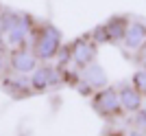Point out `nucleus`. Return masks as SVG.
Instances as JSON below:
<instances>
[{
	"label": "nucleus",
	"mask_w": 146,
	"mask_h": 136,
	"mask_svg": "<svg viewBox=\"0 0 146 136\" xmlns=\"http://www.w3.org/2000/svg\"><path fill=\"white\" fill-rule=\"evenodd\" d=\"M83 79H85L94 90H100V88H105L107 83H109V77H107V73H105V68L100 66V64H94V62H92L90 66H85Z\"/></svg>",
	"instance_id": "39448f33"
},
{
	"label": "nucleus",
	"mask_w": 146,
	"mask_h": 136,
	"mask_svg": "<svg viewBox=\"0 0 146 136\" xmlns=\"http://www.w3.org/2000/svg\"><path fill=\"white\" fill-rule=\"evenodd\" d=\"M118 97H120V105L124 112H137L142 108V101H144V94L133 86V83H127L118 90Z\"/></svg>",
	"instance_id": "7ed1b4c3"
},
{
	"label": "nucleus",
	"mask_w": 146,
	"mask_h": 136,
	"mask_svg": "<svg viewBox=\"0 0 146 136\" xmlns=\"http://www.w3.org/2000/svg\"><path fill=\"white\" fill-rule=\"evenodd\" d=\"M105 29H107L109 40H111L113 44H118V42H122V40H124V35H127L129 20L124 18V15H113V18H109L107 22H105Z\"/></svg>",
	"instance_id": "423d86ee"
},
{
	"label": "nucleus",
	"mask_w": 146,
	"mask_h": 136,
	"mask_svg": "<svg viewBox=\"0 0 146 136\" xmlns=\"http://www.w3.org/2000/svg\"><path fill=\"white\" fill-rule=\"evenodd\" d=\"M94 110H96L100 116H116L118 112L122 110L120 97H118L116 88L105 86V88H100V90H96V94H94Z\"/></svg>",
	"instance_id": "f257e3e1"
},
{
	"label": "nucleus",
	"mask_w": 146,
	"mask_h": 136,
	"mask_svg": "<svg viewBox=\"0 0 146 136\" xmlns=\"http://www.w3.org/2000/svg\"><path fill=\"white\" fill-rule=\"evenodd\" d=\"M96 48H98V46L94 44V40L81 37V40H76V42L72 44V53H70V57H72L79 66H90V64L94 62V57H96Z\"/></svg>",
	"instance_id": "f03ea898"
},
{
	"label": "nucleus",
	"mask_w": 146,
	"mask_h": 136,
	"mask_svg": "<svg viewBox=\"0 0 146 136\" xmlns=\"http://www.w3.org/2000/svg\"><path fill=\"white\" fill-rule=\"evenodd\" d=\"M92 40H94V44H111V40H109V35H107V29H105V24H100V26H96L94 31H92Z\"/></svg>",
	"instance_id": "6e6552de"
},
{
	"label": "nucleus",
	"mask_w": 146,
	"mask_h": 136,
	"mask_svg": "<svg viewBox=\"0 0 146 136\" xmlns=\"http://www.w3.org/2000/svg\"><path fill=\"white\" fill-rule=\"evenodd\" d=\"M113 136H118V134H113Z\"/></svg>",
	"instance_id": "f8f14e48"
},
{
	"label": "nucleus",
	"mask_w": 146,
	"mask_h": 136,
	"mask_svg": "<svg viewBox=\"0 0 146 136\" xmlns=\"http://www.w3.org/2000/svg\"><path fill=\"white\" fill-rule=\"evenodd\" d=\"M124 46L129 50H140L146 46V24L144 22H129V29H127V35H124Z\"/></svg>",
	"instance_id": "20e7f679"
},
{
	"label": "nucleus",
	"mask_w": 146,
	"mask_h": 136,
	"mask_svg": "<svg viewBox=\"0 0 146 136\" xmlns=\"http://www.w3.org/2000/svg\"><path fill=\"white\" fill-rule=\"evenodd\" d=\"M129 136H146V132H142V130H135V132H131Z\"/></svg>",
	"instance_id": "9d476101"
},
{
	"label": "nucleus",
	"mask_w": 146,
	"mask_h": 136,
	"mask_svg": "<svg viewBox=\"0 0 146 136\" xmlns=\"http://www.w3.org/2000/svg\"><path fill=\"white\" fill-rule=\"evenodd\" d=\"M144 68H146V59H144Z\"/></svg>",
	"instance_id": "9b49d317"
},
{
	"label": "nucleus",
	"mask_w": 146,
	"mask_h": 136,
	"mask_svg": "<svg viewBox=\"0 0 146 136\" xmlns=\"http://www.w3.org/2000/svg\"><path fill=\"white\" fill-rule=\"evenodd\" d=\"M133 121H135V125H137L140 130H146V110L144 108H140L137 112H133Z\"/></svg>",
	"instance_id": "1a4fd4ad"
},
{
	"label": "nucleus",
	"mask_w": 146,
	"mask_h": 136,
	"mask_svg": "<svg viewBox=\"0 0 146 136\" xmlns=\"http://www.w3.org/2000/svg\"><path fill=\"white\" fill-rule=\"evenodd\" d=\"M131 83H133L142 94H146V68H140V70H135L133 77H131Z\"/></svg>",
	"instance_id": "0eeeda50"
}]
</instances>
